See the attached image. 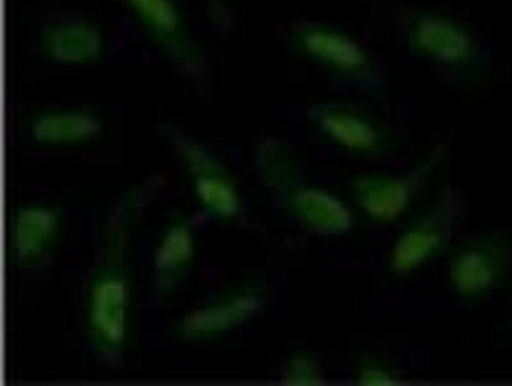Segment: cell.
<instances>
[{"mask_svg":"<svg viewBox=\"0 0 512 386\" xmlns=\"http://www.w3.org/2000/svg\"><path fill=\"white\" fill-rule=\"evenodd\" d=\"M287 188L290 210L303 226L323 235L346 234L352 229V212L330 191L294 182Z\"/></svg>","mask_w":512,"mask_h":386,"instance_id":"obj_12","label":"cell"},{"mask_svg":"<svg viewBox=\"0 0 512 386\" xmlns=\"http://www.w3.org/2000/svg\"><path fill=\"white\" fill-rule=\"evenodd\" d=\"M40 51L60 65H87L104 52V35L97 24L84 19H68L49 24L40 34Z\"/></svg>","mask_w":512,"mask_h":386,"instance_id":"obj_10","label":"cell"},{"mask_svg":"<svg viewBox=\"0 0 512 386\" xmlns=\"http://www.w3.org/2000/svg\"><path fill=\"white\" fill-rule=\"evenodd\" d=\"M103 131L100 117L86 109L46 111L30 123V136L41 145H76L93 141Z\"/></svg>","mask_w":512,"mask_h":386,"instance_id":"obj_15","label":"cell"},{"mask_svg":"<svg viewBox=\"0 0 512 386\" xmlns=\"http://www.w3.org/2000/svg\"><path fill=\"white\" fill-rule=\"evenodd\" d=\"M60 213L49 205H26L13 219L12 251L23 268L40 265L51 251L59 232Z\"/></svg>","mask_w":512,"mask_h":386,"instance_id":"obj_11","label":"cell"},{"mask_svg":"<svg viewBox=\"0 0 512 386\" xmlns=\"http://www.w3.org/2000/svg\"><path fill=\"white\" fill-rule=\"evenodd\" d=\"M358 383L366 386H391L399 383L396 375L377 364H366L358 372Z\"/></svg>","mask_w":512,"mask_h":386,"instance_id":"obj_17","label":"cell"},{"mask_svg":"<svg viewBox=\"0 0 512 386\" xmlns=\"http://www.w3.org/2000/svg\"><path fill=\"white\" fill-rule=\"evenodd\" d=\"M163 136L174 145L190 171L197 199L208 215L231 219L240 212V196L223 164L204 145L191 139L179 128H163Z\"/></svg>","mask_w":512,"mask_h":386,"instance_id":"obj_2","label":"cell"},{"mask_svg":"<svg viewBox=\"0 0 512 386\" xmlns=\"http://www.w3.org/2000/svg\"><path fill=\"white\" fill-rule=\"evenodd\" d=\"M282 382L292 386H317L325 382L319 364L306 353H297L287 361Z\"/></svg>","mask_w":512,"mask_h":386,"instance_id":"obj_16","label":"cell"},{"mask_svg":"<svg viewBox=\"0 0 512 386\" xmlns=\"http://www.w3.org/2000/svg\"><path fill=\"white\" fill-rule=\"evenodd\" d=\"M130 286L122 268L108 264L93 278L89 292V335L93 349L108 363H120L128 339Z\"/></svg>","mask_w":512,"mask_h":386,"instance_id":"obj_1","label":"cell"},{"mask_svg":"<svg viewBox=\"0 0 512 386\" xmlns=\"http://www.w3.org/2000/svg\"><path fill=\"white\" fill-rule=\"evenodd\" d=\"M453 218V201L446 199L429 215L407 227L391 251V270L397 275H405L431 260L448 242Z\"/></svg>","mask_w":512,"mask_h":386,"instance_id":"obj_7","label":"cell"},{"mask_svg":"<svg viewBox=\"0 0 512 386\" xmlns=\"http://www.w3.org/2000/svg\"><path fill=\"white\" fill-rule=\"evenodd\" d=\"M424 168L412 175L366 174L353 180V193L358 205L377 223H393L407 212L415 194L416 182L423 177Z\"/></svg>","mask_w":512,"mask_h":386,"instance_id":"obj_9","label":"cell"},{"mask_svg":"<svg viewBox=\"0 0 512 386\" xmlns=\"http://www.w3.org/2000/svg\"><path fill=\"white\" fill-rule=\"evenodd\" d=\"M294 41L305 56L323 67L352 78H364L371 71L368 51L341 30L323 24H301Z\"/></svg>","mask_w":512,"mask_h":386,"instance_id":"obj_6","label":"cell"},{"mask_svg":"<svg viewBox=\"0 0 512 386\" xmlns=\"http://www.w3.org/2000/svg\"><path fill=\"white\" fill-rule=\"evenodd\" d=\"M262 306V290L254 286L243 287L194 309L180 322L177 331L186 341H210L242 327L243 323L256 316Z\"/></svg>","mask_w":512,"mask_h":386,"instance_id":"obj_5","label":"cell"},{"mask_svg":"<svg viewBox=\"0 0 512 386\" xmlns=\"http://www.w3.org/2000/svg\"><path fill=\"white\" fill-rule=\"evenodd\" d=\"M196 254V240L188 219L175 218L153 256L156 290L161 297L174 294L188 275Z\"/></svg>","mask_w":512,"mask_h":386,"instance_id":"obj_13","label":"cell"},{"mask_svg":"<svg viewBox=\"0 0 512 386\" xmlns=\"http://www.w3.org/2000/svg\"><path fill=\"white\" fill-rule=\"evenodd\" d=\"M509 265L511 248L505 240H476L459 249L449 262V284L461 297H483L505 278Z\"/></svg>","mask_w":512,"mask_h":386,"instance_id":"obj_4","label":"cell"},{"mask_svg":"<svg viewBox=\"0 0 512 386\" xmlns=\"http://www.w3.org/2000/svg\"><path fill=\"white\" fill-rule=\"evenodd\" d=\"M409 43L413 51L440 64L465 65L476 56L475 40L462 24L432 13L415 16L409 27Z\"/></svg>","mask_w":512,"mask_h":386,"instance_id":"obj_8","label":"cell"},{"mask_svg":"<svg viewBox=\"0 0 512 386\" xmlns=\"http://www.w3.org/2000/svg\"><path fill=\"white\" fill-rule=\"evenodd\" d=\"M125 4L175 65L194 78L202 76L204 56L175 0H125Z\"/></svg>","mask_w":512,"mask_h":386,"instance_id":"obj_3","label":"cell"},{"mask_svg":"<svg viewBox=\"0 0 512 386\" xmlns=\"http://www.w3.org/2000/svg\"><path fill=\"white\" fill-rule=\"evenodd\" d=\"M312 119L327 138L353 153H375L383 144L380 128L368 117L341 106H317Z\"/></svg>","mask_w":512,"mask_h":386,"instance_id":"obj_14","label":"cell"}]
</instances>
